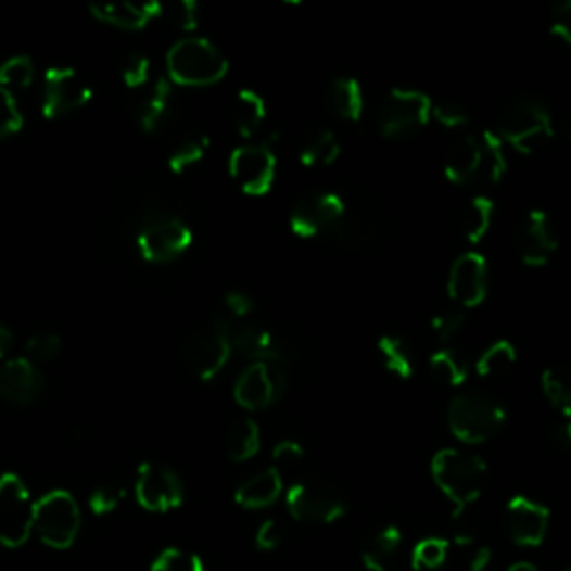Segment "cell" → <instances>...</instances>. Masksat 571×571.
Here are the masks:
<instances>
[{
	"mask_svg": "<svg viewBox=\"0 0 571 571\" xmlns=\"http://www.w3.org/2000/svg\"><path fill=\"white\" fill-rule=\"evenodd\" d=\"M486 462L462 448H440L431 460V478L444 498L454 505V516H462L478 503L486 484Z\"/></svg>",
	"mask_w": 571,
	"mask_h": 571,
	"instance_id": "cell-1",
	"label": "cell"
},
{
	"mask_svg": "<svg viewBox=\"0 0 571 571\" xmlns=\"http://www.w3.org/2000/svg\"><path fill=\"white\" fill-rule=\"evenodd\" d=\"M389 215L384 203L373 194H359L346 201L344 215L333 226V239L348 253H376L389 237Z\"/></svg>",
	"mask_w": 571,
	"mask_h": 571,
	"instance_id": "cell-2",
	"label": "cell"
},
{
	"mask_svg": "<svg viewBox=\"0 0 571 571\" xmlns=\"http://www.w3.org/2000/svg\"><path fill=\"white\" fill-rule=\"evenodd\" d=\"M448 429L465 444H484L507 424V409L500 399L484 391H465L448 404Z\"/></svg>",
	"mask_w": 571,
	"mask_h": 571,
	"instance_id": "cell-3",
	"label": "cell"
},
{
	"mask_svg": "<svg viewBox=\"0 0 571 571\" xmlns=\"http://www.w3.org/2000/svg\"><path fill=\"white\" fill-rule=\"evenodd\" d=\"M170 84L183 88H208L228 74V59L208 38L188 36L177 40L166 56Z\"/></svg>",
	"mask_w": 571,
	"mask_h": 571,
	"instance_id": "cell-4",
	"label": "cell"
},
{
	"mask_svg": "<svg viewBox=\"0 0 571 571\" xmlns=\"http://www.w3.org/2000/svg\"><path fill=\"white\" fill-rule=\"evenodd\" d=\"M496 135L520 154H534L554 139V118L538 99L516 97L503 107Z\"/></svg>",
	"mask_w": 571,
	"mask_h": 571,
	"instance_id": "cell-5",
	"label": "cell"
},
{
	"mask_svg": "<svg viewBox=\"0 0 571 571\" xmlns=\"http://www.w3.org/2000/svg\"><path fill=\"white\" fill-rule=\"evenodd\" d=\"M80 524H84L80 507L65 488L48 492L34 505V532L50 549H69L78 538Z\"/></svg>",
	"mask_w": 571,
	"mask_h": 571,
	"instance_id": "cell-6",
	"label": "cell"
},
{
	"mask_svg": "<svg viewBox=\"0 0 571 571\" xmlns=\"http://www.w3.org/2000/svg\"><path fill=\"white\" fill-rule=\"evenodd\" d=\"M286 507L300 522L331 524L346 516L348 503L340 488L323 478H306L286 492Z\"/></svg>",
	"mask_w": 571,
	"mask_h": 571,
	"instance_id": "cell-7",
	"label": "cell"
},
{
	"mask_svg": "<svg viewBox=\"0 0 571 571\" xmlns=\"http://www.w3.org/2000/svg\"><path fill=\"white\" fill-rule=\"evenodd\" d=\"M34 505L18 473L0 475V545L21 549L34 534Z\"/></svg>",
	"mask_w": 571,
	"mask_h": 571,
	"instance_id": "cell-8",
	"label": "cell"
},
{
	"mask_svg": "<svg viewBox=\"0 0 571 571\" xmlns=\"http://www.w3.org/2000/svg\"><path fill=\"white\" fill-rule=\"evenodd\" d=\"M433 101L420 90H391L378 107V128L384 137H406L429 126Z\"/></svg>",
	"mask_w": 571,
	"mask_h": 571,
	"instance_id": "cell-9",
	"label": "cell"
},
{
	"mask_svg": "<svg viewBox=\"0 0 571 571\" xmlns=\"http://www.w3.org/2000/svg\"><path fill=\"white\" fill-rule=\"evenodd\" d=\"M232 355L230 344V326L221 319L213 321L206 329L196 331L183 348V357L188 369L201 380L208 382L221 373Z\"/></svg>",
	"mask_w": 571,
	"mask_h": 571,
	"instance_id": "cell-10",
	"label": "cell"
},
{
	"mask_svg": "<svg viewBox=\"0 0 571 571\" xmlns=\"http://www.w3.org/2000/svg\"><path fill=\"white\" fill-rule=\"evenodd\" d=\"M228 170L232 181L251 196H264L272 190L277 175V156L268 143L239 145L232 150Z\"/></svg>",
	"mask_w": 571,
	"mask_h": 571,
	"instance_id": "cell-11",
	"label": "cell"
},
{
	"mask_svg": "<svg viewBox=\"0 0 571 571\" xmlns=\"http://www.w3.org/2000/svg\"><path fill=\"white\" fill-rule=\"evenodd\" d=\"M135 496L145 511L166 513L183 505V482L170 467L143 462L137 471Z\"/></svg>",
	"mask_w": 571,
	"mask_h": 571,
	"instance_id": "cell-12",
	"label": "cell"
},
{
	"mask_svg": "<svg viewBox=\"0 0 571 571\" xmlns=\"http://www.w3.org/2000/svg\"><path fill=\"white\" fill-rule=\"evenodd\" d=\"M286 376L275 364L251 361L234 382V402L246 411H262L286 393Z\"/></svg>",
	"mask_w": 571,
	"mask_h": 571,
	"instance_id": "cell-13",
	"label": "cell"
},
{
	"mask_svg": "<svg viewBox=\"0 0 571 571\" xmlns=\"http://www.w3.org/2000/svg\"><path fill=\"white\" fill-rule=\"evenodd\" d=\"M346 208V199L338 192H317L300 199L291 211V232L300 239H313L321 232H331Z\"/></svg>",
	"mask_w": 571,
	"mask_h": 571,
	"instance_id": "cell-14",
	"label": "cell"
},
{
	"mask_svg": "<svg viewBox=\"0 0 571 571\" xmlns=\"http://www.w3.org/2000/svg\"><path fill=\"white\" fill-rule=\"evenodd\" d=\"M513 246L520 262L529 268H543L556 255L560 241L545 211H529L516 228Z\"/></svg>",
	"mask_w": 571,
	"mask_h": 571,
	"instance_id": "cell-15",
	"label": "cell"
},
{
	"mask_svg": "<svg viewBox=\"0 0 571 571\" xmlns=\"http://www.w3.org/2000/svg\"><path fill=\"white\" fill-rule=\"evenodd\" d=\"M92 101V88L69 67H54L46 74L43 116L54 120L76 112Z\"/></svg>",
	"mask_w": 571,
	"mask_h": 571,
	"instance_id": "cell-16",
	"label": "cell"
},
{
	"mask_svg": "<svg viewBox=\"0 0 571 571\" xmlns=\"http://www.w3.org/2000/svg\"><path fill=\"white\" fill-rule=\"evenodd\" d=\"M192 243V230L177 217L158 219L139 234V251L152 264H168L183 255Z\"/></svg>",
	"mask_w": 571,
	"mask_h": 571,
	"instance_id": "cell-17",
	"label": "cell"
},
{
	"mask_svg": "<svg viewBox=\"0 0 571 571\" xmlns=\"http://www.w3.org/2000/svg\"><path fill=\"white\" fill-rule=\"evenodd\" d=\"M446 293L465 308L480 306L488 293L486 259L475 251L460 255L448 270Z\"/></svg>",
	"mask_w": 571,
	"mask_h": 571,
	"instance_id": "cell-18",
	"label": "cell"
},
{
	"mask_svg": "<svg viewBox=\"0 0 571 571\" xmlns=\"http://www.w3.org/2000/svg\"><path fill=\"white\" fill-rule=\"evenodd\" d=\"M551 513L545 505L526 498L513 496L507 503V532L518 547H538L543 545Z\"/></svg>",
	"mask_w": 571,
	"mask_h": 571,
	"instance_id": "cell-19",
	"label": "cell"
},
{
	"mask_svg": "<svg viewBox=\"0 0 571 571\" xmlns=\"http://www.w3.org/2000/svg\"><path fill=\"white\" fill-rule=\"evenodd\" d=\"M46 391L43 373L27 357L8 359L0 369V397L12 406H31Z\"/></svg>",
	"mask_w": 571,
	"mask_h": 571,
	"instance_id": "cell-20",
	"label": "cell"
},
{
	"mask_svg": "<svg viewBox=\"0 0 571 571\" xmlns=\"http://www.w3.org/2000/svg\"><path fill=\"white\" fill-rule=\"evenodd\" d=\"M230 344L232 351L241 353L246 359L253 361H266V364H279L286 359V348L281 340L270 329L255 323H241L230 329Z\"/></svg>",
	"mask_w": 571,
	"mask_h": 571,
	"instance_id": "cell-21",
	"label": "cell"
},
{
	"mask_svg": "<svg viewBox=\"0 0 571 571\" xmlns=\"http://www.w3.org/2000/svg\"><path fill=\"white\" fill-rule=\"evenodd\" d=\"M482 170V143L475 137H458L444 152V177L452 183H469Z\"/></svg>",
	"mask_w": 571,
	"mask_h": 571,
	"instance_id": "cell-22",
	"label": "cell"
},
{
	"mask_svg": "<svg viewBox=\"0 0 571 571\" xmlns=\"http://www.w3.org/2000/svg\"><path fill=\"white\" fill-rule=\"evenodd\" d=\"M283 492L281 471L270 467L246 482H241L234 492V503L243 509H266L279 500Z\"/></svg>",
	"mask_w": 571,
	"mask_h": 571,
	"instance_id": "cell-23",
	"label": "cell"
},
{
	"mask_svg": "<svg viewBox=\"0 0 571 571\" xmlns=\"http://www.w3.org/2000/svg\"><path fill=\"white\" fill-rule=\"evenodd\" d=\"M90 14L107 25H114L118 29H143L152 18L163 14L161 3H145V5H135V3H105V5H90Z\"/></svg>",
	"mask_w": 571,
	"mask_h": 571,
	"instance_id": "cell-24",
	"label": "cell"
},
{
	"mask_svg": "<svg viewBox=\"0 0 571 571\" xmlns=\"http://www.w3.org/2000/svg\"><path fill=\"white\" fill-rule=\"evenodd\" d=\"M297 154L304 168H326L333 166V163L340 158L342 145L335 132L326 128H313L302 139Z\"/></svg>",
	"mask_w": 571,
	"mask_h": 571,
	"instance_id": "cell-25",
	"label": "cell"
},
{
	"mask_svg": "<svg viewBox=\"0 0 571 571\" xmlns=\"http://www.w3.org/2000/svg\"><path fill=\"white\" fill-rule=\"evenodd\" d=\"M230 118L234 130L243 137L251 139L266 120V103L264 99L253 90H239L232 99Z\"/></svg>",
	"mask_w": 571,
	"mask_h": 571,
	"instance_id": "cell-26",
	"label": "cell"
},
{
	"mask_svg": "<svg viewBox=\"0 0 571 571\" xmlns=\"http://www.w3.org/2000/svg\"><path fill=\"white\" fill-rule=\"evenodd\" d=\"M262 448V431L255 420L241 418L226 433V454L232 462H246Z\"/></svg>",
	"mask_w": 571,
	"mask_h": 571,
	"instance_id": "cell-27",
	"label": "cell"
},
{
	"mask_svg": "<svg viewBox=\"0 0 571 571\" xmlns=\"http://www.w3.org/2000/svg\"><path fill=\"white\" fill-rule=\"evenodd\" d=\"M404 541L402 529L395 524H389L371 538V543L361 551V564L366 571H386L389 560L397 554L399 545Z\"/></svg>",
	"mask_w": 571,
	"mask_h": 571,
	"instance_id": "cell-28",
	"label": "cell"
},
{
	"mask_svg": "<svg viewBox=\"0 0 571 571\" xmlns=\"http://www.w3.org/2000/svg\"><path fill=\"white\" fill-rule=\"evenodd\" d=\"M331 107L342 120L357 124L364 114V92L359 80L353 76H340L331 86Z\"/></svg>",
	"mask_w": 571,
	"mask_h": 571,
	"instance_id": "cell-29",
	"label": "cell"
},
{
	"mask_svg": "<svg viewBox=\"0 0 571 571\" xmlns=\"http://www.w3.org/2000/svg\"><path fill=\"white\" fill-rule=\"evenodd\" d=\"M494 213H496V203L492 199L484 194L473 196L462 211V219H460L462 237L469 243H480L494 224Z\"/></svg>",
	"mask_w": 571,
	"mask_h": 571,
	"instance_id": "cell-30",
	"label": "cell"
},
{
	"mask_svg": "<svg viewBox=\"0 0 571 571\" xmlns=\"http://www.w3.org/2000/svg\"><path fill=\"white\" fill-rule=\"evenodd\" d=\"M541 386L554 409L571 420V364H554L543 371Z\"/></svg>",
	"mask_w": 571,
	"mask_h": 571,
	"instance_id": "cell-31",
	"label": "cell"
},
{
	"mask_svg": "<svg viewBox=\"0 0 571 571\" xmlns=\"http://www.w3.org/2000/svg\"><path fill=\"white\" fill-rule=\"evenodd\" d=\"M378 353L384 361V369L399 380H411L416 373V361L409 344L399 335H382L378 340Z\"/></svg>",
	"mask_w": 571,
	"mask_h": 571,
	"instance_id": "cell-32",
	"label": "cell"
},
{
	"mask_svg": "<svg viewBox=\"0 0 571 571\" xmlns=\"http://www.w3.org/2000/svg\"><path fill=\"white\" fill-rule=\"evenodd\" d=\"M429 369H431V376L442 382L444 386L448 389H458L467 382L469 378V364L467 359L456 353L454 348H440L435 351L431 357H429Z\"/></svg>",
	"mask_w": 571,
	"mask_h": 571,
	"instance_id": "cell-33",
	"label": "cell"
},
{
	"mask_svg": "<svg viewBox=\"0 0 571 571\" xmlns=\"http://www.w3.org/2000/svg\"><path fill=\"white\" fill-rule=\"evenodd\" d=\"M518 361V351L513 342L498 340L496 344L488 346L475 361V373L480 378H498L507 376Z\"/></svg>",
	"mask_w": 571,
	"mask_h": 571,
	"instance_id": "cell-34",
	"label": "cell"
},
{
	"mask_svg": "<svg viewBox=\"0 0 571 571\" xmlns=\"http://www.w3.org/2000/svg\"><path fill=\"white\" fill-rule=\"evenodd\" d=\"M480 143H482V168L486 173V179L492 183H500L509 170L503 139L494 130H484Z\"/></svg>",
	"mask_w": 571,
	"mask_h": 571,
	"instance_id": "cell-35",
	"label": "cell"
},
{
	"mask_svg": "<svg viewBox=\"0 0 571 571\" xmlns=\"http://www.w3.org/2000/svg\"><path fill=\"white\" fill-rule=\"evenodd\" d=\"M170 97H173V84H170V80L168 78L156 80V86L148 94V99L143 103V110H141V118L139 120H141L143 132H154L161 126L163 116H166V112H168Z\"/></svg>",
	"mask_w": 571,
	"mask_h": 571,
	"instance_id": "cell-36",
	"label": "cell"
},
{
	"mask_svg": "<svg viewBox=\"0 0 571 571\" xmlns=\"http://www.w3.org/2000/svg\"><path fill=\"white\" fill-rule=\"evenodd\" d=\"M150 571H206V564L192 551L166 547L150 562Z\"/></svg>",
	"mask_w": 571,
	"mask_h": 571,
	"instance_id": "cell-37",
	"label": "cell"
},
{
	"mask_svg": "<svg viewBox=\"0 0 571 571\" xmlns=\"http://www.w3.org/2000/svg\"><path fill=\"white\" fill-rule=\"evenodd\" d=\"M448 556V541L431 536L420 541L411 551V567L416 571H433L444 564Z\"/></svg>",
	"mask_w": 571,
	"mask_h": 571,
	"instance_id": "cell-38",
	"label": "cell"
},
{
	"mask_svg": "<svg viewBox=\"0 0 571 571\" xmlns=\"http://www.w3.org/2000/svg\"><path fill=\"white\" fill-rule=\"evenodd\" d=\"M211 145L208 137H192L188 141H183L168 158V168L173 175H183L188 168L196 166V163L206 156Z\"/></svg>",
	"mask_w": 571,
	"mask_h": 571,
	"instance_id": "cell-39",
	"label": "cell"
},
{
	"mask_svg": "<svg viewBox=\"0 0 571 571\" xmlns=\"http://www.w3.org/2000/svg\"><path fill=\"white\" fill-rule=\"evenodd\" d=\"M34 84V65L29 56H12L0 65V88L25 90Z\"/></svg>",
	"mask_w": 571,
	"mask_h": 571,
	"instance_id": "cell-40",
	"label": "cell"
},
{
	"mask_svg": "<svg viewBox=\"0 0 571 571\" xmlns=\"http://www.w3.org/2000/svg\"><path fill=\"white\" fill-rule=\"evenodd\" d=\"M467 323V317L460 308H446L431 317V333L437 338V342L448 344L456 340Z\"/></svg>",
	"mask_w": 571,
	"mask_h": 571,
	"instance_id": "cell-41",
	"label": "cell"
},
{
	"mask_svg": "<svg viewBox=\"0 0 571 571\" xmlns=\"http://www.w3.org/2000/svg\"><path fill=\"white\" fill-rule=\"evenodd\" d=\"M126 498V488L118 486V484H112V482H105V484H99L94 492L90 494L88 498V507L94 516H107L112 513L120 503H124Z\"/></svg>",
	"mask_w": 571,
	"mask_h": 571,
	"instance_id": "cell-42",
	"label": "cell"
},
{
	"mask_svg": "<svg viewBox=\"0 0 571 571\" xmlns=\"http://www.w3.org/2000/svg\"><path fill=\"white\" fill-rule=\"evenodd\" d=\"M63 340L56 333H36L27 340L25 353L29 361H52L61 355Z\"/></svg>",
	"mask_w": 571,
	"mask_h": 571,
	"instance_id": "cell-43",
	"label": "cell"
},
{
	"mask_svg": "<svg viewBox=\"0 0 571 571\" xmlns=\"http://www.w3.org/2000/svg\"><path fill=\"white\" fill-rule=\"evenodd\" d=\"M23 128V114L10 90L0 88V139H8Z\"/></svg>",
	"mask_w": 571,
	"mask_h": 571,
	"instance_id": "cell-44",
	"label": "cell"
},
{
	"mask_svg": "<svg viewBox=\"0 0 571 571\" xmlns=\"http://www.w3.org/2000/svg\"><path fill=\"white\" fill-rule=\"evenodd\" d=\"M431 118H435L437 124L446 130H458V128H465L469 124V112L460 103L442 101V103H433Z\"/></svg>",
	"mask_w": 571,
	"mask_h": 571,
	"instance_id": "cell-45",
	"label": "cell"
},
{
	"mask_svg": "<svg viewBox=\"0 0 571 571\" xmlns=\"http://www.w3.org/2000/svg\"><path fill=\"white\" fill-rule=\"evenodd\" d=\"M549 31L571 48V0L556 3L549 10Z\"/></svg>",
	"mask_w": 571,
	"mask_h": 571,
	"instance_id": "cell-46",
	"label": "cell"
},
{
	"mask_svg": "<svg viewBox=\"0 0 571 571\" xmlns=\"http://www.w3.org/2000/svg\"><path fill=\"white\" fill-rule=\"evenodd\" d=\"M283 538H286V532H283L281 522L275 520V518H268L257 529L255 545L262 551H277L283 545Z\"/></svg>",
	"mask_w": 571,
	"mask_h": 571,
	"instance_id": "cell-47",
	"label": "cell"
},
{
	"mask_svg": "<svg viewBox=\"0 0 571 571\" xmlns=\"http://www.w3.org/2000/svg\"><path fill=\"white\" fill-rule=\"evenodd\" d=\"M272 460L275 469H291L297 467L304 460V446L295 440H281L272 448Z\"/></svg>",
	"mask_w": 571,
	"mask_h": 571,
	"instance_id": "cell-48",
	"label": "cell"
},
{
	"mask_svg": "<svg viewBox=\"0 0 571 571\" xmlns=\"http://www.w3.org/2000/svg\"><path fill=\"white\" fill-rule=\"evenodd\" d=\"M168 18L183 31H194L199 25V5L194 0H177L168 8Z\"/></svg>",
	"mask_w": 571,
	"mask_h": 571,
	"instance_id": "cell-49",
	"label": "cell"
},
{
	"mask_svg": "<svg viewBox=\"0 0 571 571\" xmlns=\"http://www.w3.org/2000/svg\"><path fill=\"white\" fill-rule=\"evenodd\" d=\"M150 76V59L145 54H130L124 65V84L132 90L148 84Z\"/></svg>",
	"mask_w": 571,
	"mask_h": 571,
	"instance_id": "cell-50",
	"label": "cell"
},
{
	"mask_svg": "<svg viewBox=\"0 0 571 571\" xmlns=\"http://www.w3.org/2000/svg\"><path fill=\"white\" fill-rule=\"evenodd\" d=\"M224 306L234 319H246L255 310V302L251 295L241 291H228L224 297Z\"/></svg>",
	"mask_w": 571,
	"mask_h": 571,
	"instance_id": "cell-51",
	"label": "cell"
},
{
	"mask_svg": "<svg viewBox=\"0 0 571 571\" xmlns=\"http://www.w3.org/2000/svg\"><path fill=\"white\" fill-rule=\"evenodd\" d=\"M549 440L558 448V452L571 454V420L554 424L549 431Z\"/></svg>",
	"mask_w": 571,
	"mask_h": 571,
	"instance_id": "cell-52",
	"label": "cell"
},
{
	"mask_svg": "<svg viewBox=\"0 0 571 571\" xmlns=\"http://www.w3.org/2000/svg\"><path fill=\"white\" fill-rule=\"evenodd\" d=\"M492 562H494V551L488 547H478L469 562V571H492Z\"/></svg>",
	"mask_w": 571,
	"mask_h": 571,
	"instance_id": "cell-53",
	"label": "cell"
},
{
	"mask_svg": "<svg viewBox=\"0 0 571 571\" xmlns=\"http://www.w3.org/2000/svg\"><path fill=\"white\" fill-rule=\"evenodd\" d=\"M12 344H14L12 331L8 329L5 323H0V359L8 357V353L12 351Z\"/></svg>",
	"mask_w": 571,
	"mask_h": 571,
	"instance_id": "cell-54",
	"label": "cell"
},
{
	"mask_svg": "<svg viewBox=\"0 0 571 571\" xmlns=\"http://www.w3.org/2000/svg\"><path fill=\"white\" fill-rule=\"evenodd\" d=\"M507 571H541L536 564H532V562H526V560H520V562H516V564H511Z\"/></svg>",
	"mask_w": 571,
	"mask_h": 571,
	"instance_id": "cell-55",
	"label": "cell"
},
{
	"mask_svg": "<svg viewBox=\"0 0 571 571\" xmlns=\"http://www.w3.org/2000/svg\"><path fill=\"white\" fill-rule=\"evenodd\" d=\"M454 543H456L458 547H469V545H473V536H471V534H456Z\"/></svg>",
	"mask_w": 571,
	"mask_h": 571,
	"instance_id": "cell-56",
	"label": "cell"
},
{
	"mask_svg": "<svg viewBox=\"0 0 571 571\" xmlns=\"http://www.w3.org/2000/svg\"><path fill=\"white\" fill-rule=\"evenodd\" d=\"M562 126H564V132H567V137L571 139V110L564 114V118H562Z\"/></svg>",
	"mask_w": 571,
	"mask_h": 571,
	"instance_id": "cell-57",
	"label": "cell"
},
{
	"mask_svg": "<svg viewBox=\"0 0 571 571\" xmlns=\"http://www.w3.org/2000/svg\"><path fill=\"white\" fill-rule=\"evenodd\" d=\"M562 571H571V567H564V569H562Z\"/></svg>",
	"mask_w": 571,
	"mask_h": 571,
	"instance_id": "cell-58",
	"label": "cell"
}]
</instances>
